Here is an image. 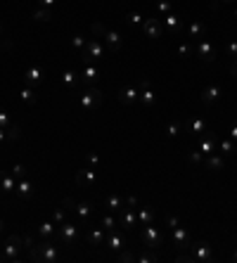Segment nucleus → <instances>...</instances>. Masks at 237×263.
I'll return each instance as SVG.
<instances>
[{
  "label": "nucleus",
  "instance_id": "obj_1",
  "mask_svg": "<svg viewBox=\"0 0 237 263\" xmlns=\"http://www.w3.org/2000/svg\"><path fill=\"white\" fill-rule=\"evenodd\" d=\"M29 258L33 263H57L60 261V247L55 242H40L29 249Z\"/></svg>",
  "mask_w": 237,
  "mask_h": 263
},
{
  "label": "nucleus",
  "instance_id": "obj_2",
  "mask_svg": "<svg viewBox=\"0 0 237 263\" xmlns=\"http://www.w3.org/2000/svg\"><path fill=\"white\" fill-rule=\"evenodd\" d=\"M24 258V242L19 235H10L5 240V247H3V254H0V261L8 263H19Z\"/></svg>",
  "mask_w": 237,
  "mask_h": 263
},
{
  "label": "nucleus",
  "instance_id": "obj_3",
  "mask_svg": "<svg viewBox=\"0 0 237 263\" xmlns=\"http://www.w3.org/2000/svg\"><path fill=\"white\" fill-rule=\"evenodd\" d=\"M140 242L145 249H159L164 244V235L159 228H154V223L150 225H142V232H140Z\"/></svg>",
  "mask_w": 237,
  "mask_h": 263
},
{
  "label": "nucleus",
  "instance_id": "obj_4",
  "mask_svg": "<svg viewBox=\"0 0 237 263\" xmlns=\"http://www.w3.org/2000/svg\"><path fill=\"white\" fill-rule=\"evenodd\" d=\"M190 258L192 263H211L213 261V249L209 247V242L197 240L190 244Z\"/></svg>",
  "mask_w": 237,
  "mask_h": 263
},
{
  "label": "nucleus",
  "instance_id": "obj_5",
  "mask_svg": "<svg viewBox=\"0 0 237 263\" xmlns=\"http://www.w3.org/2000/svg\"><path fill=\"white\" fill-rule=\"evenodd\" d=\"M102 90L100 88H95V85H88L86 88V93H81V109L83 112H95V109L102 104Z\"/></svg>",
  "mask_w": 237,
  "mask_h": 263
},
{
  "label": "nucleus",
  "instance_id": "obj_6",
  "mask_svg": "<svg viewBox=\"0 0 237 263\" xmlns=\"http://www.w3.org/2000/svg\"><path fill=\"white\" fill-rule=\"evenodd\" d=\"M138 90H140V97H138V102H140L145 109H152L154 104H157V93L152 90V81L147 76L140 78V83H138Z\"/></svg>",
  "mask_w": 237,
  "mask_h": 263
},
{
  "label": "nucleus",
  "instance_id": "obj_7",
  "mask_svg": "<svg viewBox=\"0 0 237 263\" xmlns=\"http://www.w3.org/2000/svg\"><path fill=\"white\" fill-rule=\"evenodd\" d=\"M55 237L62 242V244H67V247H74V244L79 242V228L64 221L62 225H57V235H55Z\"/></svg>",
  "mask_w": 237,
  "mask_h": 263
},
{
  "label": "nucleus",
  "instance_id": "obj_8",
  "mask_svg": "<svg viewBox=\"0 0 237 263\" xmlns=\"http://www.w3.org/2000/svg\"><path fill=\"white\" fill-rule=\"evenodd\" d=\"M104 55H107V47L102 45V40L100 38H88L86 50H83L86 62H97V60H102Z\"/></svg>",
  "mask_w": 237,
  "mask_h": 263
},
{
  "label": "nucleus",
  "instance_id": "obj_9",
  "mask_svg": "<svg viewBox=\"0 0 237 263\" xmlns=\"http://www.w3.org/2000/svg\"><path fill=\"white\" fill-rule=\"evenodd\" d=\"M142 31H145V36L150 40H159L164 36V24H161V19L154 15L152 19H145V22H142Z\"/></svg>",
  "mask_w": 237,
  "mask_h": 263
},
{
  "label": "nucleus",
  "instance_id": "obj_10",
  "mask_svg": "<svg viewBox=\"0 0 237 263\" xmlns=\"http://www.w3.org/2000/svg\"><path fill=\"white\" fill-rule=\"evenodd\" d=\"M195 55H197L199 60H202V62H206V64L216 62V47H213L211 40H206V38L197 40V45H195Z\"/></svg>",
  "mask_w": 237,
  "mask_h": 263
},
{
  "label": "nucleus",
  "instance_id": "obj_11",
  "mask_svg": "<svg viewBox=\"0 0 237 263\" xmlns=\"http://www.w3.org/2000/svg\"><path fill=\"white\" fill-rule=\"evenodd\" d=\"M64 206H69V209H74V214L83 221V223H88L90 221V216H93V206L88 204V201H74L71 197H67L64 199Z\"/></svg>",
  "mask_w": 237,
  "mask_h": 263
},
{
  "label": "nucleus",
  "instance_id": "obj_12",
  "mask_svg": "<svg viewBox=\"0 0 237 263\" xmlns=\"http://www.w3.org/2000/svg\"><path fill=\"white\" fill-rule=\"evenodd\" d=\"M43 81H45V71H43V67L31 64V67H26V69H24V83H26V85L38 88V85H43Z\"/></svg>",
  "mask_w": 237,
  "mask_h": 263
},
{
  "label": "nucleus",
  "instance_id": "obj_13",
  "mask_svg": "<svg viewBox=\"0 0 237 263\" xmlns=\"http://www.w3.org/2000/svg\"><path fill=\"white\" fill-rule=\"evenodd\" d=\"M116 218H118V228H124V230H133L135 225H138V209L124 206V209L116 214Z\"/></svg>",
  "mask_w": 237,
  "mask_h": 263
},
{
  "label": "nucleus",
  "instance_id": "obj_14",
  "mask_svg": "<svg viewBox=\"0 0 237 263\" xmlns=\"http://www.w3.org/2000/svg\"><path fill=\"white\" fill-rule=\"evenodd\" d=\"M171 237H173V242H175V249H181V251L190 249V244H192V237H190V232L185 230V228H181V225L171 228Z\"/></svg>",
  "mask_w": 237,
  "mask_h": 263
},
{
  "label": "nucleus",
  "instance_id": "obj_15",
  "mask_svg": "<svg viewBox=\"0 0 237 263\" xmlns=\"http://www.w3.org/2000/svg\"><path fill=\"white\" fill-rule=\"evenodd\" d=\"M95 183H97V173L93 166L76 171V185L79 187H95Z\"/></svg>",
  "mask_w": 237,
  "mask_h": 263
},
{
  "label": "nucleus",
  "instance_id": "obj_16",
  "mask_svg": "<svg viewBox=\"0 0 237 263\" xmlns=\"http://www.w3.org/2000/svg\"><path fill=\"white\" fill-rule=\"evenodd\" d=\"M79 76H81V83L93 85L95 81H97V76H100V67H97V64H95V62H86V64H83V67H81Z\"/></svg>",
  "mask_w": 237,
  "mask_h": 263
},
{
  "label": "nucleus",
  "instance_id": "obj_17",
  "mask_svg": "<svg viewBox=\"0 0 237 263\" xmlns=\"http://www.w3.org/2000/svg\"><path fill=\"white\" fill-rule=\"evenodd\" d=\"M185 128H188V133H192V135H204V133H209V121L206 119H202V116H192V119H188L185 121Z\"/></svg>",
  "mask_w": 237,
  "mask_h": 263
},
{
  "label": "nucleus",
  "instance_id": "obj_18",
  "mask_svg": "<svg viewBox=\"0 0 237 263\" xmlns=\"http://www.w3.org/2000/svg\"><path fill=\"white\" fill-rule=\"evenodd\" d=\"M138 97H140L138 85H124V88L118 90V102H121V104H126V107L135 104V102H138Z\"/></svg>",
  "mask_w": 237,
  "mask_h": 263
},
{
  "label": "nucleus",
  "instance_id": "obj_19",
  "mask_svg": "<svg viewBox=\"0 0 237 263\" xmlns=\"http://www.w3.org/2000/svg\"><path fill=\"white\" fill-rule=\"evenodd\" d=\"M100 40L107 45V52H118V50L124 47V40H121V36H118L116 31H109V29L102 33V38H100Z\"/></svg>",
  "mask_w": 237,
  "mask_h": 263
},
{
  "label": "nucleus",
  "instance_id": "obj_20",
  "mask_svg": "<svg viewBox=\"0 0 237 263\" xmlns=\"http://www.w3.org/2000/svg\"><path fill=\"white\" fill-rule=\"evenodd\" d=\"M86 240H88L90 247H100L102 242H107V230H104L102 225H97V228H88Z\"/></svg>",
  "mask_w": 237,
  "mask_h": 263
},
{
  "label": "nucleus",
  "instance_id": "obj_21",
  "mask_svg": "<svg viewBox=\"0 0 237 263\" xmlns=\"http://www.w3.org/2000/svg\"><path fill=\"white\" fill-rule=\"evenodd\" d=\"M209 171H223L225 169V156L221 152H211V154L204 156V162H202Z\"/></svg>",
  "mask_w": 237,
  "mask_h": 263
},
{
  "label": "nucleus",
  "instance_id": "obj_22",
  "mask_svg": "<svg viewBox=\"0 0 237 263\" xmlns=\"http://www.w3.org/2000/svg\"><path fill=\"white\" fill-rule=\"evenodd\" d=\"M15 194L19 197V199H31L33 197V183L26 176L24 178L17 180V187H15Z\"/></svg>",
  "mask_w": 237,
  "mask_h": 263
},
{
  "label": "nucleus",
  "instance_id": "obj_23",
  "mask_svg": "<svg viewBox=\"0 0 237 263\" xmlns=\"http://www.w3.org/2000/svg\"><path fill=\"white\" fill-rule=\"evenodd\" d=\"M161 19V24L166 26V31L168 33H181V29H183V19L178 15H173V12H168L166 17H159Z\"/></svg>",
  "mask_w": 237,
  "mask_h": 263
},
{
  "label": "nucleus",
  "instance_id": "obj_24",
  "mask_svg": "<svg viewBox=\"0 0 237 263\" xmlns=\"http://www.w3.org/2000/svg\"><path fill=\"white\" fill-rule=\"evenodd\" d=\"M197 149L202 152V154H211V152H216V140H213V133H204V135H199L197 140Z\"/></svg>",
  "mask_w": 237,
  "mask_h": 263
},
{
  "label": "nucleus",
  "instance_id": "obj_25",
  "mask_svg": "<svg viewBox=\"0 0 237 263\" xmlns=\"http://www.w3.org/2000/svg\"><path fill=\"white\" fill-rule=\"evenodd\" d=\"M221 95H223V90H221V85H206L204 90H202V102L204 104H213V102H218L221 100Z\"/></svg>",
  "mask_w": 237,
  "mask_h": 263
},
{
  "label": "nucleus",
  "instance_id": "obj_26",
  "mask_svg": "<svg viewBox=\"0 0 237 263\" xmlns=\"http://www.w3.org/2000/svg\"><path fill=\"white\" fill-rule=\"evenodd\" d=\"M124 206H126V199L124 197H118V194H107L104 197V209L109 211V214H118Z\"/></svg>",
  "mask_w": 237,
  "mask_h": 263
},
{
  "label": "nucleus",
  "instance_id": "obj_27",
  "mask_svg": "<svg viewBox=\"0 0 237 263\" xmlns=\"http://www.w3.org/2000/svg\"><path fill=\"white\" fill-rule=\"evenodd\" d=\"M15 187H17V178L10 173V171H0V192H15Z\"/></svg>",
  "mask_w": 237,
  "mask_h": 263
},
{
  "label": "nucleus",
  "instance_id": "obj_28",
  "mask_svg": "<svg viewBox=\"0 0 237 263\" xmlns=\"http://www.w3.org/2000/svg\"><path fill=\"white\" fill-rule=\"evenodd\" d=\"M107 244H109L111 251H121V249H126V237L118 235V230H109L107 232Z\"/></svg>",
  "mask_w": 237,
  "mask_h": 263
},
{
  "label": "nucleus",
  "instance_id": "obj_29",
  "mask_svg": "<svg viewBox=\"0 0 237 263\" xmlns=\"http://www.w3.org/2000/svg\"><path fill=\"white\" fill-rule=\"evenodd\" d=\"M188 33H190V38H195V40L206 38V24L202 22V19H195V22L188 26Z\"/></svg>",
  "mask_w": 237,
  "mask_h": 263
},
{
  "label": "nucleus",
  "instance_id": "obj_30",
  "mask_svg": "<svg viewBox=\"0 0 237 263\" xmlns=\"http://www.w3.org/2000/svg\"><path fill=\"white\" fill-rule=\"evenodd\" d=\"M38 235L43 237V240H50V237H55V235H57V225L52 223V221H43V223L38 225Z\"/></svg>",
  "mask_w": 237,
  "mask_h": 263
},
{
  "label": "nucleus",
  "instance_id": "obj_31",
  "mask_svg": "<svg viewBox=\"0 0 237 263\" xmlns=\"http://www.w3.org/2000/svg\"><path fill=\"white\" fill-rule=\"evenodd\" d=\"M19 97H22V102H26V104H36V102H38V93H36L33 85H24Z\"/></svg>",
  "mask_w": 237,
  "mask_h": 263
},
{
  "label": "nucleus",
  "instance_id": "obj_32",
  "mask_svg": "<svg viewBox=\"0 0 237 263\" xmlns=\"http://www.w3.org/2000/svg\"><path fill=\"white\" fill-rule=\"evenodd\" d=\"M62 83L67 85V88H76V85L81 83V76H79V71H74V69H67L62 74Z\"/></svg>",
  "mask_w": 237,
  "mask_h": 263
},
{
  "label": "nucleus",
  "instance_id": "obj_33",
  "mask_svg": "<svg viewBox=\"0 0 237 263\" xmlns=\"http://www.w3.org/2000/svg\"><path fill=\"white\" fill-rule=\"evenodd\" d=\"M150 223H154V209H150V206L138 209V225H150Z\"/></svg>",
  "mask_w": 237,
  "mask_h": 263
},
{
  "label": "nucleus",
  "instance_id": "obj_34",
  "mask_svg": "<svg viewBox=\"0 0 237 263\" xmlns=\"http://www.w3.org/2000/svg\"><path fill=\"white\" fill-rule=\"evenodd\" d=\"M100 225H102L107 232H109V230H118V218L114 216V214H107V216L100 218Z\"/></svg>",
  "mask_w": 237,
  "mask_h": 263
},
{
  "label": "nucleus",
  "instance_id": "obj_35",
  "mask_svg": "<svg viewBox=\"0 0 237 263\" xmlns=\"http://www.w3.org/2000/svg\"><path fill=\"white\" fill-rule=\"evenodd\" d=\"M33 19L36 22H52V10L50 8H38L33 12Z\"/></svg>",
  "mask_w": 237,
  "mask_h": 263
},
{
  "label": "nucleus",
  "instance_id": "obj_36",
  "mask_svg": "<svg viewBox=\"0 0 237 263\" xmlns=\"http://www.w3.org/2000/svg\"><path fill=\"white\" fill-rule=\"evenodd\" d=\"M171 12V0H157V17H166Z\"/></svg>",
  "mask_w": 237,
  "mask_h": 263
},
{
  "label": "nucleus",
  "instance_id": "obj_37",
  "mask_svg": "<svg viewBox=\"0 0 237 263\" xmlns=\"http://www.w3.org/2000/svg\"><path fill=\"white\" fill-rule=\"evenodd\" d=\"M86 43H88V40L83 38L81 33H76V36H71V47H74V50H81V52H83V50H86Z\"/></svg>",
  "mask_w": 237,
  "mask_h": 263
},
{
  "label": "nucleus",
  "instance_id": "obj_38",
  "mask_svg": "<svg viewBox=\"0 0 237 263\" xmlns=\"http://www.w3.org/2000/svg\"><path fill=\"white\" fill-rule=\"evenodd\" d=\"M232 152H235V142H232V140H223L221 142V154L223 156H232Z\"/></svg>",
  "mask_w": 237,
  "mask_h": 263
},
{
  "label": "nucleus",
  "instance_id": "obj_39",
  "mask_svg": "<svg viewBox=\"0 0 237 263\" xmlns=\"http://www.w3.org/2000/svg\"><path fill=\"white\" fill-rule=\"evenodd\" d=\"M181 131H183V126L175 124V121H171V124L166 126V135H168V138H178V135H181Z\"/></svg>",
  "mask_w": 237,
  "mask_h": 263
},
{
  "label": "nucleus",
  "instance_id": "obj_40",
  "mask_svg": "<svg viewBox=\"0 0 237 263\" xmlns=\"http://www.w3.org/2000/svg\"><path fill=\"white\" fill-rule=\"evenodd\" d=\"M190 55H195V45H188V43H183V45H178V57H183V60H188Z\"/></svg>",
  "mask_w": 237,
  "mask_h": 263
},
{
  "label": "nucleus",
  "instance_id": "obj_41",
  "mask_svg": "<svg viewBox=\"0 0 237 263\" xmlns=\"http://www.w3.org/2000/svg\"><path fill=\"white\" fill-rule=\"evenodd\" d=\"M90 31H93L95 38H102V33L107 31V26H104V24H100V22H93V24H90Z\"/></svg>",
  "mask_w": 237,
  "mask_h": 263
},
{
  "label": "nucleus",
  "instance_id": "obj_42",
  "mask_svg": "<svg viewBox=\"0 0 237 263\" xmlns=\"http://www.w3.org/2000/svg\"><path fill=\"white\" fill-rule=\"evenodd\" d=\"M126 22L131 24V26H140V24H142V15H140V12H128Z\"/></svg>",
  "mask_w": 237,
  "mask_h": 263
},
{
  "label": "nucleus",
  "instance_id": "obj_43",
  "mask_svg": "<svg viewBox=\"0 0 237 263\" xmlns=\"http://www.w3.org/2000/svg\"><path fill=\"white\" fill-rule=\"evenodd\" d=\"M64 221H67V211H64V209H55V214H52V223L62 225Z\"/></svg>",
  "mask_w": 237,
  "mask_h": 263
},
{
  "label": "nucleus",
  "instance_id": "obj_44",
  "mask_svg": "<svg viewBox=\"0 0 237 263\" xmlns=\"http://www.w3.org/2000/svg\"><path fill=\"white\" fill-rule=\"evenodd\" d=\"M188 159H190V164H202V162H204V154H202V152L195 147V149H192V152L188 154Z\"/></svg>",
  "mask_w": 237,
  "mask_h": 263
},
{
  "label": "nucleus",
  "instance_id": "obj_45",
  "mask_svg": "<svg viewBox=\"0 0 237 263\" xmlns=\"http://www.w3.org/2000/svg\"><path fill=\"white\" fill-rule=\"evenodd\" d=\"M10 126H12V119H10V114L5 109L0 107V128H10Z\"/></svg>",
  "mask_w": 237,
  "mask_h": 263
},
{
  "label": "nucleus",
  "instance_id": "obj_46",
  "mask_svg": "<svg viewBox=\"0 0 237 263\" xmlns=\"http://www.w3.org/2000/svg\"><path fill=\"white\" fill-rule=\"evenodd\" d=\"M10 173H12V176H15V178L19 180V178H24V176H26V169H24V164H15Z\"/></svg>",
  "mask_w": 237,
  "mask_h": 263
},
{
  "label": "nucleus",
  "instance_id": "obj_47",
  "mask_svg": "<svg viewBox=\"0 0 237 263\" xmlns=\"http://www.w3.org/2000/svg\"><path fill=\"white\" fill-rule=\"evenodd\" d=\"M19 133H22V131H19V126L12 124L8 128V140H19Z\"/></svg>",
  "mask_w": 237,
  "mask_h": 263
},
{
  "label": "nucleus",
  "instance_id": "obj_48",
  "mask_svg": "<svg viewBox=\"0 0 237 263\" xmlns=\"http://www.w3.org/2000/svg\"><path fill=\"white\" fill-rule=\"evenodd\" d=\"M138 263H154L157 261V254H142V256H135Z\"/></svg>",
  "mask_w": 237,
  "mask_h": 263
},
{
  "label": "nucleus",
  "instance_id": "obj_49",
  "mask_svg": "<svg viewBox=\"0 0 237 263\" xmlns=\"http://www.w3.org/2000/svg\"><path fill=\"white\" fill-rule=\"evenodd\" d=\"M118 261H135V254H131V251H124V249H121V251H118Z\"/></svg>",
  "mask_w": 237,
  "mask_h": 263
},
{
  "label": "nucleus",
  "instance_id": "obj_50",
  "mask_svg": "<svg viewBox=\"0 0 237 263\" xmlns=\"http://www.w3.org/2000/svg\"><path fill=\"white\" fill-rule=\"evenodd\" d=\"M166 223H168V228H175V225H181V221L173 214H166Z\"/></svg>",
  "mask_w": 237,
  "mask_h": 263
},
{
  "label": "nucleus",
  "instance_id": "obj_51",
  "mask_svg": "<svg viewBox=\"0 0 237 263\" xmlns=\"http://www.w3.org/2000/svg\"><path fill=\"white\" fill-rule=\"evenodd\" d=\"M228 55L232 57V60L237 57V40H230V43H228Z\"/></svg>",
  "mask_w": 237,
  "mask_h": 263
},
{
  "label": "nucleus",
  "instance_id": "obj_52",
  "mask_svg": "<svg viewBox=\"0 0 237 263\" xmlns=\"http://www.w3.org/2000/svg\"><path fill=\"white\" fill-rule=\"evenodd\" d=\"M22 242H24V249H26V251H29V249L33 247V237H31V235H24Z\"/></svg>",
  "mask_w": 237,
  "mask_h": 263
},
{
  "label": "nucleus",
  "instance_id": "obj_53",
  "mask_svg": "<svg viewBox=\"0 0 237 263\" xmlns=\"http://www.w3.org/2000/svg\"><path fill=\"white\" fill-rule=\"evenodd\" d=\"M88 162H90V166L95 169V166L100 164V156H97V154H88Z\"/></svg>",
  "mask_w": 237,
  "mask_h": 263
},
{
  "label": "nucleus",
  "instance_id": "obj_54",
  "mask_svg": "<svg viewBox=\"0 0 237 263\" xmlns=\"http://www.w3.org/2000/svg\"><path fill=\"white\" fill-rule=\"evenodd\" d=\"M126 206H131V209H138V199H135V197H126Z\"/></svg>",
  "mask_w": 237,
  "mask_h": 263
},
{
  "label": "nucleus",
  "instance_id": "obj_55",
  "mask_svg": "<svg viewBox=\"0 0 237 263\" xmlns=\"http://www.w3.org/2000/svg\"><path fill=\"white\" fill-rule=\"evenodd\" d=\"M10 47H12V40H3V38H0V52H3V50H10Z\"/></svg>",
  "mask_w": 237,
  "mask_h": 263
},
{
  "label": "nucleus",
  "instance_id": "obj_56",
  "mask_svg": "<svg viewBox=\"0 0 237 263\" xmlns=\"http://www.w3.org/2000/svg\"><path fill=\"white\" fill-rule=\"evenodd\" d=\"M230 140H232V142H237V124L230 126Z\"/></svg>",
  "mask_w": 237,
  "mask_h": 263
},
{
  "label": "nucleus",
  "instance_id": "obj_57",
  "mask_svg": "<svg viewBox=\"0 0 237 263\" xmlns=\"http://www.w3.org/2000/svg\"><path fill=\"white\" fill-rule=\"evenodd\" d=\"M55 3H57V0H38V5H40V8H52Z\"/></svg>",
  "mask_w": 237,
  "mask_h": 263
},
{
  "label": "nucleus",
  "instance_id": "obj_58",
  "mask_svg": "<svg viewBox=\"0 0 237 263\" xmlns=\"http://www.w3.org/2000/svg\"><path fill=\"white\" fill-rule=\"evenodd\" d=\"M230 74H232V76L237 78V57L232 60V64H230Z\"/></svg>",
  "mask_w": 237,
  "mask_h": 263
},
{
  "label": "nucleus",
  "instance_id": "obj_59",
  "mask_svg": "<svg viewBox=\"0 0 237 263\" xmlns=\"http://www.w3.org/2000/svg\"><path fill=\"white\" fill-rule=\"evenodd\" d=\"M8 140V128H0V145Z\"/></svg>",
  "mask_w": 237,
  "mask_h": 263
},
{
  "label": "nucleus",
  "instance_id": "obj_60",
  "mask_svg": "<svg viewBox=\"0 0 237 263\" xmlns=\"http://www.w3.org/2000/svg\"><path fill=\"white\" fill-rule=\"evenodd\" d=\"M3 230H5V221L0 218V235H3Z\"/></svg>",
  "mask_w": 237,
  "mask_h": 263
},
{
  "label": "nucleus",
  "instance_id": "obj_61",
  "mask_svg": "<svg viewBox=\"0 0 237 263\" xmlns=\"http://www.w3.org/2000/svg\"><path fill=\"white\" fill-rule=\"evenodd\" d=\"M221 5H228V3H235V0H218Z\"/></svg>",
  "mask_w": 237,
  "mask_h": 263
},
{
  "label": "nucleus",
  "instance_id": "obj_62",
  "mask_svg": "<svg viewBox=\"0 0 237 263\" xmlns=\"http://www.w3.org/2000/svg\"><path fill=\"white\" fill-rule=\"evenodd\" d=\"M232 261H235V263H237V251H235V254H232Z\"/></svg>",
  "mask_w": 237,
  "mask_h": 263
},
{
  "label": "nucleus",
  "instance_id": "obj_63",
  "mask_svg": "<svg viewBox=\"0 0 237 263\" xmlns=\"http://www.w3.org/2000/svg\"><path fill=\"white\" fill-rule=\"evenodd\" d=\"M3 31H5V29H3V24H0V36H3Z\"/></svg>",
  "mask_w": 237,
  "mask_h": 263
},
{
  "label": "nucleus",
  "instance_id": "obj_64",
  "mask_svg": "<svg viewBox=\"0 0 237 263\" xmlns=\"http://www.w3.org/2000/svg\"><path fill=\"white\" fill-rule=\"evenodd\" d=\"M235 15H237V8H235Z\"/></svg>",
  "mask_w": 237,
  "mask_h": 263
}]
</instances>
